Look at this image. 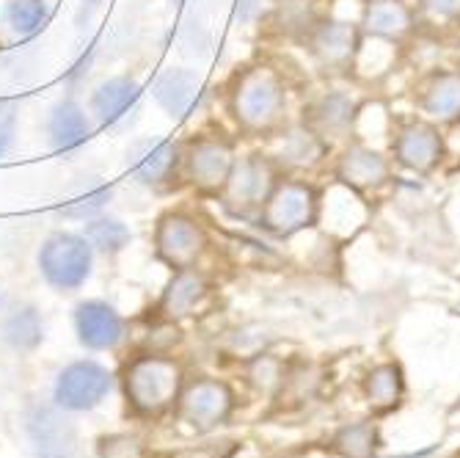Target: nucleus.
Returning <instances> with one entry per match:
<instances>
[{"mask_svg":"<svg viewBox=\"0 0 460 458\" xmlns=\"http://www.w3.org/2000/svg\"><path fill=\"white\" fill-rule=\"evenodd\" d=\"M281 175L284 172L273 160V155L251 152L245 157H237L232 166V175L221 191L224 207L234 216H260Z\"/></svg>","mask_w":460,"mask_h":458,"instance_id":"obj_3","label":"nucleus"},{"mask_svg":"<svg viewBox=\"0 0 460 458\" xmlns=\"http://www.w3.org/2000/svg\"><path fill=\"white\" fill-rule=\"evenodd\" d=\"M75 323H77L80 343L94 348V351L113 348L121 340V335H124L121 318L116 315L113 307H108L102 301H86V304H80L77 307V315H75Z\"/></svg>","mask_w":460,"mask_h":458,"instance_id":"obj_20","label":"nucleus"},{"mask_svg":"<svg viewBox=\"0 0 460 458\" xmlns=\"http://www.w3.org/2000/svg\"><path fill=\"white\" fill-rule=\"evenodd\" d=\"M92 136L89 119L75 103H61L50 116V139L58 152H72Z\"/></svg>","mask_w":460,"mask_h":458,"instance_id":"obj_22","label":"nucleus"},{"mask_svg":"<svg viewBox=\"0 0 460 458\" xmlns=\"http://www.w3.org/2000/svg\"><path fill=\"white\" fill-rule=\"evenodd\" d=\"M155 246H157V257L165 265L182 271V268L196 265V260L201 257L204 246H207V235L196 219H190L185 213H169L157 224Z\"/></svg>","mask_w":460,"mask_h":458,"instance_id":"obj_9","label":"nucleus"},{"mask_svg":"<svg viewBox=\"0 0 460 458\" xmlns=\"http://www.w3.org/2000/svg\"><path fill=\"white\" fill-rule=\"evenodd\" d=\"M457 169H460V166H457Z\"/></svg>","mask_w":460,"mask_h":458,"instance_id":"obj_32","label":"nucleus"},{"mask_svg":"<svg viewBox=\"0 0 460 458\" xmlns=\"http://www.w3.org/2000/svg\"><path fill=\"white\" fill-rule=\"evenodd\" d=\"M361 39H364L361 25H356L350 20H340V17L317 20L312 25V31L304 36L309 58L325 75L353 72Z\"/></svg>","mask_w":460,"mask_h":458,"instance_id":"obj_5","label":"nucleus"},{"mask_svg":"<svg viewBox=\"0 0 460 458\" xmlns=\"http://www.w3.org/2000/svg\"><path fill=\"white\" fill-rule=\"evenodd\" d=\"M86 235H89V240L97 248H105V252H119V248L130 240V229L124 227L121 221H113V219L89 224V232Z\"/></svg>","mask_w":460,"mask_h":458,"instance_id":"obj_27","label":"nucleus"},{"mask_svg":"<svg viewBox=\"0 0 460 458\" xmlns=\"http://www.w3.org/2000/svg\"><path fill=\"white\" fill-rule=\"evenodd\" d=\"M39 265L56 287H77L92 271V246L77 235H53L39 255Z\"/></svg>","mask_w":460,"mask_h":458,"instance_id":"obj_8","label":"nucleus"},{"mask_svg":"<svg viewBox=\"0 0 460 458\" xmlns=\"http://www.w3.org/2000/svg\"><path fill=\"white\" fill-rule=\"evenodd\" d=\"M416 108L438 128L460 124V69H433L416 89Z\"/></svg>","mask_w":460,"mask_h":458,"instance_id":"obj_11","label":"nucleus"},{"mask_svg":"<svg viewBox=\"0 0 460 458\" xmlns=\"http://www.w3.org/2000/svg\"><path fill=\"white\" fill-rule=\"evenodd\" d=\"M108 199H111V188L97 185V188H92L89 193H77L75 199H69V202L61 207V213L69 216V219H89V216H94L97 211H102Z\"/></svg>","mask_w":460,"mask_h":458,"instance_id":"obj_28","label":"nucleus"},{"mask_svg":"<svg viewBox=\"0 0 460 458\" xmlns=\"http://www.w3.org/2000/svg\"><path fill=\"white\" fill-rule=\"evenodd\" d=\"M204 296H207V279L196 268H182L174 274L169 287H165L160 307L165 318H185L201 304Z\"/></svg>","mask_w":460,"mask_h":458,"instance_id":"obj_21","label":"nucleus"},{"mask_svg":"<svg viewBox=\"0 0 460 458\" xmlns=\"http://www.w3.org/2000/svg\"><path fill=\"white\" fill-rule=\"evenodd\" d=\"M180 379H182V373L172 359L144 356V359L130 364L124 387H128V398L138 411L157 414L177 400Z\"/></svg>","mask_w":460,"mask_h":458,"instance_id":"obj_6","label":"nucleus"},{"mask_svg":"<svg viewBox=\"0 0 460 458\" xmlns=\"http://www.w3.org/2000/svg\"><path fill=\"white\" fill-rule=\"evenodd\" d=\"M328 149L331 147L309 128L306 121L284 124L279 130V149L273 152V160L281 166L284 175H304L325 160Z\"/></svg>","mask_w":460,"mask_h":458,"instance_id":"obj_15","label":"nucleus"},{"mask_svg":"<svg viewBox=\"0 0 460 458\" xmlns=\"http://www.w3.org/2000/svg\"><path fill=\"white\" fill-rule=\"evenodd\" d=\"M416 14L430 25L460 22V0H416Z\"/></svg>","mask_w":460,"mask_h":458,"instance_id":"obj_29","label":"nucleus"},{"mask_svg":"<svg viewBox=\"0 0 460 458\" xmlns=\"http://www.w3.org/2000/svg\"><path fill=\"white\" fill-rule=\"evenodd\" d=\"M232 411V390L224 382L201 379L193 382L180 398V418L196 431H210L224 423Z\"/></svg>","mask_w":460,"mask_h":458,"instance_id":"obj_12","label":"nucleus"},{"mask_svg":"<svg viewBox=\"0 0 460 458\" xmlns=\"http://www.w3.org/2000/svg\"><path fill=\"white\" fill-rule=\"evenodd\" d=\"M108 390H111V376L105 367H100L97 362H75L58 376L56 400L64 409L86 411L97 406L108 395Z\"/></svg>","mask_w":460,"mask_h":458,"instance_id":"obj_14","label":"nucleus"},{"mask_svg":"<svg viewBox=\"0 0 460 458\" xmlns=\"http://www.w3.org/2000/svg\"><path fill=\"white\" fill-rule=\"evenodd\" d=\"M416 22H420V14L408 0H364L358 25L364 36L405 45L416 33Z\"/></svg>","mask_w":460,"mask_h":458,"instance_id":"obj_13","label":"nucleus"},{"mask_svg":"<svg viewBox=\"0 0 460 458\" xmlns=\"http://www.w3.org/2000/svg\"><path fill=\"white\" fill-rule=\"evenodd\" d=\"M234 160H237V155H234V147L229 141L199 139L190 144V149L185 155V169H188V177H190L196 191L221 196V191L232 175Z\"/></svg>","mask_w":460,"mask_h":458,"instance_id":"obj_10","label":"nucleus"},{"mask_svg":"<svg viewBox=\"0 0 460 458\" xmlns=\"http://www.w3.org/2000/svg\"><path fill=\"white\" fill-rule=\"evenodd\" d=\"M289 92L279 69L254 64L234 77L229 92V111L237 128L251 136H273L287 124Z\"/></svg>","mask_w":460,"mask_h":458,"instance_id":"obj_1","label":"nucleus"},{"mask_svg":"<svg viewBox=\"0 0 460 458\" xmlns=\"http://www.w3.org/2000/svg\"><path fill=\"white\" fill-rule=\"evenodd\" d=\"M356 113H358V105L353 103V97L345 94V92H340V89H333V92L320 94L306 108L304 121L331 147V144L345 141V139L353 136Z\"/></svg>","mask_w":460,"mask_h":458,"instance_id":"obj_16","label":"nucleus"},{"mask_svg":"<svg viewBox=\"0 0 460 458\" xmlns=\"http://www.w3.org/2000/svg\"><path fill=\"white\" fill-rule=\"evenodd\" d=\"M251 379H254V384H260L262 390L279 387L281 384V364L270 356H260L254 364H251Z\"/></svg>","mask_w":460,"mask_h":458,"instance_id":"obj_30","label":"nucleus"},{"mask_svg":"<svg viewBox=\"0 0 460 458\" xmlns=\"http://www.w3.org/2000/svg\"><path fill=\"white\" fill-rule=\"evenodd\" d=\"M323 191L304 175H281L260 211V227L273 238H296L320 224Z\"/></svg>","mask_w":460,"mask_h":458,"instance_id":"obj_2","label":"nucleus"},{"mask_svg":"<svg viewBox=\"0 0 460 458\" xmlns=\"http://www.w3.org/2000/svg\"><path fill=\"white\" fill-rule=\"evenodd\" d=\"M389 155L400 169L428 177L438 172V166L447 157V141L438 124L430 119H405L392 128L389 139Z\"/></svg>","mask_w":460,"mask_h":458,"instance_id":"obj_4","label":"nucleus"},{"mask_svg":"<svg viewBox=\"0 0 460 458\" xmlns=\"http://www.w3.org/2000/svg\"><path fill=\"white\" fill-rule=\"evenodd\" d=\"M333 180L361 196H378L394 180V160L375 144L350 141L333 163Z\"/></svg>","mask_w":460,"mask_h":458,"instance_id":"obj_7","label":"nucleus"},{"mask_svg":"<svg viewBox=\"0 0 460 458\" xmlns=\"http://www.w3.org/2000/svg\"><path fill=\"white\" fill-rule=\"evenodd\" d=\"M14 103H0V155H4L12 147V136H14Z\"/></svg>","mask_w":460,"mask_h":458,"instance_id":"obj_31","label":"nucleus"},{"mask_svg":"<svg viewBox=\"0 0 460 458\" xmlns=\"http://www.w3.org/2000/svg\"><path fill=\"white\" fill-rule=\"evenodd\" d=\"M155 100L169 116L188 119L204 105L207 92H204L201 77L193 69H169L155 83Z\"/></svg>","mask_w":460,"mask_h":458,"instance_id":"obj_17","label":"nucleus"},{"mask_svg":"<svg viewBox=\"0 0 460 458\" xmlns=\"http://www.w3.org/2000/svg\"><path fill=\"white\" fill-rule=\"evenodd\" d=\"M375 447H378V434L369 423H356L348 426L337 434L333 439V450H337L342 458H372Z\"/></svg>","mask_w":460,"mask_h":458,"instance_id":"obj_24","label":"nucleus"},{"mask_svg":"<svg viewBox=\"0 0 460 458\" xmlns=\"http://www.w3.org/2000/svg\"><path fill=\"white\" fill-rule=\"evenodd\" d=\"M141 105V86L130 77H113L102 83L94 94V111L105 128L128 130L138 116Z\"/></svg>","mask_w":460,"mask_h":458,"instance_id":"obj_18","label":"nucleus"},{"mask_svg":"<svg viewBox=\"0 0 460 458\" xmlns=\"http://www.w3.org/2000/svg\"><path fill=\"white\" fill-rule=\"evenodd\" d=\"M48 20V9L41 0H12L9 4V25L14 36L28 39Z\"/></svg>","mask_w":460,"mask_h":458,"instance_id":"obj_25","label":"nucleus"},{"mask_svg":"<svg viewBox=\"0 0 460 458\" xmlns=\"http://www.w3.org/2000/svg\"><path fill=\"white\" fill-rule=\"evenodd\" d=\"M177 163H180V149L169 139H144L133 144V149L128 152L130 172L146 185L165 183L177 172Z\"/></svg>","mask_w":460,"mask_h":458,"instance_id":"obj_19","label":"nucleus"},{"mask_svg":"<svg viewBox=\"0 0 460 458\" xmlns=\"http://www.w3.org/2000/svg\"><path fill=\"white\" fill-rule=\"evenodd\" d=\"M9 340L17 346V348H33L39 340H41V323H39V315L33 310H22L12 318L9 328H6Z\"/></svg>","mask_w":460,"mask_h":458,"instance_id":"obj_26","label":"nucleus"},{"mask_svg":"<svg viewBox=\"0 0 460 458\" xmlns=\"http://www.w3.org/2000/svg\"><path fill=\"white\" fill-rule=\"evenodd\" d=\"M364 392L372 409L386 411L394 409L400 403L402 395V373L397 364H378L375 370H369V376L364 382Z\"/></svg>","mask_w":460,"mask_h":458,"instance_id":"obj_23","label":"nucleus"}]
</instances>
